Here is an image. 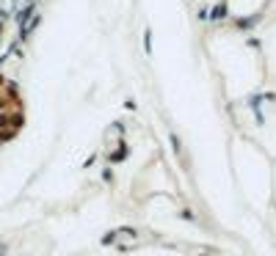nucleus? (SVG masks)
Segmentation results:
<instances>
[{
    "label": "nucleus",
    "mask_w": 276,
    "mask_h": 256,
    "mask_svg": "<svg viewBox=\"0 0 276 256\" xmlns=\"http://www.w3.org/2000/svg\"><path fill=\"white\" fill-rule=\"evenodd\" d=\"M22 121H25V105L19 99V91L14 88V83L0 77V144L17 135Z\"/></svg>",
    "instance_id": "1"
}]
</instances>
